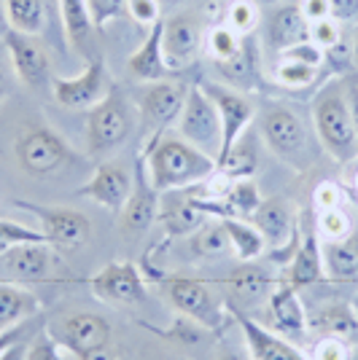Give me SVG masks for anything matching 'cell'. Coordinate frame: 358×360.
Masks as SVG:
<instances>
[{
    "label": "cell",
    "instance_id": "c3c4849f",
    "mask_svg": "<svg viewBox=\"0 0 358 360\" xmlns=\"http://www.w3.org/2000/svg\"><path fill=\"white\" fill-rule=\"evenodd\" d=\"M299 8H302L304 19L313 25V22L334 16V0H299Z\"/></svg>",
    "mask_w": 358,
    "mask_h": 360
},
{
    "label": "cell",
    "instance_id": "7dc6e473",
    "mask_svg": "<svg viewBox=\"0 0 358 360\" xmlns=\"http://www.w3.org/2000/svg\"><path fill=\"white\" fill-rule=\"evenodd\" d=\"M14 81H16V70L11 65V57H8V49L0 38V103L14 91Z\"/></svg>",
    "mask_w": 358,
    "mask_h": 360
},
{
    "label": "cell",
    "instance_id": "e575fe53",
    "mask_svg": "<svg viewBox=\"0 0 358 360\" xmlns=\"http://www.w3.org/2000/svg\"><path fill=\"white\" fill-rule=\"evenodd\" d=\"M232 250V242L221 221L216 224H202L192 237V253L197 258H221Z\"/></svg>",
    "mask_w": 358,
    "mask_h": 360
},
{
    "label": "cell",
    "instance_id": "ba28073f",
    "mask_svg": "<svg viewBox=\"0 0 358 360\" xmlns=\"http://www.w3.org/2000/svg\"><path fill=\"white\" fill-rule=\"evenodd\" d=\"M11 205L16 210L35 215L46 242L57 250H75L92 240V221L81 210L57 207V205H35V202H25V199H14Z\"/></svg>",
    "mask_w": 358,
    "mask_h": 360
},
{
    "label": "cell",
    "instance_id": "bcb514c9",
    "mask_svg": "<svg viewBox=\"0 0 358 360\" xmlns=\"http://www.w3.org/2000/svg\"><path fill=\"white\" fill-rule=\"evenodd\" d=\"M87 3H90L92 19L97 27L108 25L111 19H116L127 8V0H87Z\"/></svg>",
    "mask_w": 358,
    "mask_h": 360
},
{
    "label": "cell",
    "instance_id": "f5cc1de1",
    "mask_svg": "<svg viewBox=\"0 0 358 360\" xmlns=\"http://www.w3.org/2000/svg\"><path fill=\"white\" fill-rule=\"evenodd\" d=\"M345 84H347V105H350L353 124H356V132H358V78L356 81H345Z\"/></svg>",
    "mask_w": 358,
    "mask_h": 360
},
{
    "label": "cell",
    "instance_id": "ee69618b",
    "mask_svg": "<svg viewBox=\"0 0 358 360\" xmlns=\"http://www.w3.org/2000/svg\"><path fill=\"white\" fill-rule=\"evenodd\" d=\"M313 207L315 212H326L334 207H345V191L340 183L334 180H321L313 191Z\"/></svg>",
    "mask_w": 358,
    "mask_h": 360
},
{
    "label": "cell",
    "instance_id": "484cf974",
    "mask_svg": "<svg viewBox=\"0 0 358 360\" xmlns=\"http://www.w3.org/2000/svg\"><path fill=\"white\" fill-rule=\"evenodd\" d=\"M162 22L159 19L154 27L149 30L146 41L135 49L127 60V68L130 73L143 81V84H154V81H164L170 68H167V60H164V51H162Z\"/></svg>",
    "mask_w": 358,
    "mask_h": 360
},
{
    "label": "cell",
    "instance_id": "db71d44e",
    "mask_svg": "<svg viewBox=\"0 0 358 360\" xmlns=\"http://www.w3.org/2000/svg\"><path fill=\"white\" fill-rule=\"evenodd\" d=\"M84 360H119V358L113 355V349H111V347H105V349H97V352H92L90 358H84Z\"/></svg>",
    "mask_w": 358,
    "mask_h": 360
},
{
    "label": "cell",
    "instance_id": "4316f807",
    "mask_svg": "<svg viewBox=\"0 0 358 360\" xmlns=\"http://www.w3.org/2000/svg\"><path fill=\"white\" fill-rule=\"evenodd\" d=\"M57 8L62 16V27L65 35L81 57L92 60V46H94V32L97 25L92 19L90 3L87 0H57Z\"/></svg>",
    "mask_w": 358,
    "mask_h": 360
},
{
    "label": "cell",
    "instance_id": "f546056e",
    "mask_svg": "<svg viewBox=\"0 0 358 360\" xmlns=\"http://www.w3.org/2000/svg\"><path fill=\"white\" fill-rule=\"evenodd\" d=\"M323 269L328 280H356L358 277V229L334 242H321Z\"/></svg>",
    "mask_w": 358,
    "mask_h": 360
},
{
    "label": "cell",
    "instance_id": "9a60e30c",
    "mask_svg": "<svg viewBox=\"0 0 358 360\" xmlns=\"http://www.w3.org/2000/svg\"><path fill=\"white\" fill-rule=\"evenodd\" d=\"M202 86L210 94L221 119V153H218V162H221L245 135L248 124L254 119V103L235 86H224V84H202Z\"/></svg>",
    "mask_w": 358,
    "mask_h": 360
},
{
    "label": "cell",
    "instance_id": "277c9868",
    "mask_svg": "<svg viewBox=\"0 0 358 360\" xmlns=\"http://www.w3.org/2000/svg\"><path fill=\"white\" fill-rule=\"evenodd\" d=\"M164 293H167L170 304L175 307V312L186 317L189 323H195L197 328L213 330V333H221L226 328L229 309L205 280L175 274L164 283Z\"/></svg>",
    "mask_w": 358,
    "mask_h": 360
},
{
    "label": "cell",
    "instance_id": "5b68a950",
    "mask_svg": "<svg viewBox=\"0 0 358 360\" xmlns=\"http://www.w3.org/2000/svg\"><path fill=\"white\" fill-rule=\"evenodd\" d=\"M132 127L135 116L130 103L121 97L119 89H111L105 100L87 110V150H90V156H105V153L116 150L132 135Z\"/></svg>",
    "mask_w": 358,
    "mask_h": 360
},
{
    "label": "cell",
    "instance_id": "7c38bea8",
    "mask_svg": "<svg viewBox=\"0 0 358 360\" xmlns=\"http://www.w3.org/2000/svg\"><path fill=\"white\" fill-rule=\"evenodd\" d=\"M90 290L100 301L116 307H137L149 301L146 280L132 261H111L87 280Z\"/></svg>",
    "mask_w": 358,
    "mask_h": 360
},
{
    "label": "cell",
    "instance_id": "9f6ffc18",
    "mask_svg": "<svg viewBox=\"0 0 358 360\" xmlns=\"http://www.w3.org/2000/svg\"><path fill=\"white\" fill-rule=\"evenodd\" d=\"M256 6L261 8V6H269V8H275V6H280V3H285V0H254Z\"/></svg>",
    "mask_w": 358,
    "mask_h": 360
},
{
    "label": "cell",
    "instance_id": "52a82bcc",
    "mask_svg": "<svg viewBox=\"0 0 358 360\" xmlns=\"http://www.w3.org/2000/svg\"><path fill=\"white\" fill-rule=\"evenodd\" d=\"M261 137L275 156L294 167H304L310 162V148H307V127L299 113H294L288 105L264 108L261 113Z\"/></svg>",
    "mask_w": 358,
    "mask_h": 360
},
{
    "label": "cell",
    "instance_id": "681fc988",
    "mask_svg": "<svg viewBox=\"0 0 358 360\" xmlns=\"http://www.w3.org/2000/svg\"><path fill=\"white\" fill-rule=\"evenodd\" d=\"M30 330H27V323H22V326H16V328H8V330H0V355L8 349V347L19 342L22 336H27Z\"/></svg>",
    "mask_w": 358,
    "mask_h": 360
},
{
    "label": "cell",
    "instance_id": "816d5d0a",
    "mask_svg": "<svg viewBox=\"0 0 358 360\" xmlns=\"http://www.w3.org/2000/svg\"><path fill=\"white\" fill-rule=\"evenodd\" d=\"M358 14V0H334V16L342 22Z\"/></svg>",
    "mask_w": 358,
    "mask_h": 360
},
{
    "label": "cell",
    "instance_id": "91938a15",
    "mask_svg": "<svg viewBox=\"0 0 358 360\" xmlns=\"http://www.w3.org/2000/svg\"><path fill=\"white\" fill-rule=\"evenodd\" d=\"M162 3H170V6H178V3H186V0H159V6Z\"/></svg>",
    "mask_w": 358,
    "mask_h": 360
},
{
    "label": "cell",
    "instance_id": "8d00e7d4",
    "mask_svg": "<svg viewBox=\"0 0 358 360\" xmlns=\"http://www.w3.org/2000/svg\"><path fill=\"white\" fill-rule=\"evenodd\" d=\"M224 25H229L242 38L254 35V30L261 25V8L256 6L254 0H229Z\"/></svg>",
    "mask_w": 358,
    "mask_h": 360
},
{
    "label": "cell",
    "instance_id": "74e56055",
    "mask_svg": "<svg viewBox=\"0 0 358 360\" xmlns=\"http://www.w3.org/2000/svg\"><path fill=\"white\" fill-rule=\"evenodd\" d=\"M256 167H259L256 156L251 153V148L240 140L237 146H235V148L229 150L224 159L216 165V169L229 180H245V178H251V175H254Z\"/></svg>",
    "mask_w": 358,
    "mask_h": 360
},
{
    "label": "cell",
    "instance_id": "836d02e7",
    "mask_svg": "<svg viewBox=\"0 0 358 360\" xmlns=\"http://www.w3.org/2000/svg\"><path fill=\"white\" fill-rule=\"evenodd\" d=\"M248 38V35H245ZM245 38L237 35V32L232 30L229 25H216V27H210L208 35H205V51H208V57L216 65H226V62L237 60L240 54H242V49H245Z\"/></svg>",
    "mask_w": 358,
    "mask_h": 360
},
{
    "label": "cell",
    "instance_id": "d4e9b609",
    "mask_svg": "<svg viewBox=\"0 0 358 360\" xmlns=\"http://www.w3.org/2000/svg\"><path fill=\"white\" fill-rule=\"evenodd\" d=\"M167 199L159 202V221H162L167 237H186L205 224V212L195 205L192 188L180 191H167Z\"/></svg>",
    "mask_w": 358,
    "mask_h": 360
},
{
    "label": "cell",
    "instance_id": "ffe728a7",
    "mask_svg": "<svg viewBox=\"0 0 358 360\" xmlns=\"http://www.w3.org/2000/svg\"><path fill=\"white\" fill-rule=\"evenodd\" d=\"M267 323L275 333H280L288 342H299L307 336L310 330V320L307 312L302 307L299 290L294 285H288L285 280H278L272 293L267 299Z\"/></svg>",
    "mask_w": 358,
    "mask_h": 360
},
{
    "label": "cell",
    "instance_id": "44dd1931",
    "mask_svg": "<svg viewBox=\"0 0 358 360\" xmlns=\"http://www.w3.org/2000/svg\"><path fill=\"white\" fill-rule=\"evenodd\" d=\"M229 317L242 330L248 352H251V360H307V355H302L288 339H283L280 333H275L272 328H264L248 312L229 309Z\"/></svg>",
    "mask_w": 358,
    "mask_h": 360
},
{
    "label": "cell",
    "instance_id": "9c48e42d",
    "mask_svg": "<svg viewBox=\"0 0 358 360\" xmlns=\"http://www.w3.org/2000/svg\"><path fill=\"white\" fill-rule=\"evenodd\" d=\"M186 91L178 81H154L146 86L143 97H140V127L146 135V148L154 146L159 137L178 121L183 103H186Z\"/></svg>",
    "mask_w": 358,
    "mask_h": 360
},
{
    "label": "cell",
    "instance_id": "3957f363",
    "mask_svg": "<svg viewBox=\"0 0 358 360\" xmlns=\"http://www.w3.org/2000/svg\"><path fill=\"white\" fill-rule=\"evenodd\" d=\"M14 153L19 167L30 178H51L54 172H60L78 159L75 150L70 148V143L46 124L25 127L16 137Z\"/></svg>",
    "mask_w": 358,
    "mask_h": 360
},
{
    "label": "cell",
    "instance_id": "1f68e13d",
    "mask_svg": "<svg viewBox=\"0 0 358 360\" xmlns=\"http://www.w3.org/2000/svg\"><path fill=\"white\" fill-rule=\"evenodd\" d=\"M46 11H49V6H46L44 0H3L6 25L11 30L25 32V35L44 32Z\"/></svg>",
    "mask_w": 358,
    "mask_h": 360
},
{
    "label": "cell",
    "instance_id": "7402d4cb",
    "mask_svg": "<svg viewBox=\"0 0 358 360\" xmlns=\"http://www.w3.org/2000/svg\"><path fill=\"white\" fill-rule=\"evenodd\" d=\"M254 226L264 234L267 245H272L275 250L288 248L291 242L299 240L302 234V224L297 221L294 207L285 202L283 196H272V199H261L259 210L251 215Z\"/></svg>",
    "mask_w": 358,
    "mask_h": 360
},
{
    "label": "cell",
    "instance_id": "6125c7cd",
    "mask_svg": "<svg viewBox=\"0 0 358 360\" xmlns=\"http://www.w3.org/2000/svg\"><path fill=\"white\" fill-rule=\"evenodd\" d=\"M356 202H358V172H356Z\"/></svg>",
    "mask_w": 358,
    "mask_h": 360
},
{
    "label": "cell",
    "instance_id": "7bdbcfd3",
    "mask_svg": "<svg viewBox=\"0 0 358 360\" xmlns=\"http://www.w3.org/2000/svg\"><path fill=\"white\" fill-rule=\"evenodd\" d=\"M310 41L323 51H331L342 44V22L337 16H328L310 25Z\"/></svg>",
    "mask_w": 358,
    "mask_h": 360
},
{
    "label": "cell",
    "instance_id": "f6af8a7d",
    "mask_svg": "<svg viewBox=\"0 0 358 360\" xmlns=\"http://www.w3.org/2000/svg\"><path fill=\"white\" fill-rule=\"evenodd\" d=\"M127 14L135 25L151 30L162 19V6H159V0H127Z\"/></svg>",
    "mask_w": 358,
    "mask_h": 360
},
{
    "label": "cell",
    "instance_id": "94428289",
    "mask_svg": "<svg viewBox=\"0 0 358 360\" xmlns=\"http://www.w3.org/2000/svg\"><path fill=\"white\" fill-rule=\"evenodd\" d=\"M353 309L358 312V293H356V299H353Z\"/></svg>",
    "mask_w": 358,
    "mask_h": 360
},
{
    "label": "cell",
    "instance_id": "680465c9",
    "mask_svg": "<svg viewBox=\"0 0 358 360\" xmlns=\"http://www.w3.org/2000/svg\"><path fill=\"white\" fill-rule=\"evenodd\" d=\"M8 25H6V14H3V0H0V35H3V30H6Z\"/></svg>",
    "mask_w": 358,
    "mask_h": 360
},
{
    "label": "cell",
    "instance_id": "603a6c76",
    "mask_svg": "<svg viewBox=\"0 0 358 360\" xmlns=\"http://www.w3.org/2000/svg\"><path fill=\"white\" fill-rule=\"evenodd\" d=\"M264 41L267 46H272L278 54L291 49L297 44H304L310 41V22L304 19L299 3H280L275 6L267 14V22H264Z\"/></svg>",
    "mask_w": 358,
    "mask_h": 360
},
{
    "label": "cell",
    "instance_id": "11a10c76",
    "mask_svg": "<svg viewBox=\"0 0 358 360\" xmlns=\"http://www.w3.org/2000/svg\"><path fill=\"white\" fill-rule=\"evenodd\" d=\"M350 60L358 68V27H356V35H353V44H350Z\"/></svg>",
    "mask_w": 358,
    "mask_h": 360
},
{
    "label": "cell",
    "instance_id": "f1b7e54d",
    "mask_svg": "<svg viewBox=\"0 0 358 360\" xmlns=\"http://www.w3.org/2000/svg\"><path fill=\"white\" fill-rule=\"evenodd\" d=\"M307 320H310V330H315L318 336H340V339L358 336V312L353 309V304L331 301L318 312L307 315Z\"/></svg>",
    "mask_w": 358,
    "mask_h": 360
},
{
    "label": "cell",
    "instance_id": "d6a6232c",
    "mask_svg": "<svg viewBox=\"0 0 358 360\" xmlns=\"http://www.w3.org/2000/svg\"><path fill=\"white\" fill-rule=\"evenodd\" d=\"M221 205H224V218H251L261 205L259 186L251 178L232 180Z\"/></svg>",
    "mask_w": 358,
    "mask_h": 360
},
{
    "label": "cell",
    "instance_id": "ac0fdd59",
    "mask_svg": "<svg viewBox=\"0 0 358 360\" xmlns=\"http://www.w3.org/2000/svg\"><path fill=\"white\" fill-rule=\"evenodd\" d=\"M130 191H132V169H127L121 162H100L92 178L75 194L90 196L100 207L119 215L130 199Z\"/></svg>",
    "mask_w": 358,
    "mask_h": 360
},
{
    "label": "cell",
    "instance_id": "8fae6325",
    "mask_svg": "<svg viewBox=\"0 0 358 360\" xmlns=\"http://www.w3.org/2000/svg\"><path fill=\"white\" fill-rule=\"evenodd\" d=\"M57 248L49 242H25L0 255V280L11 283H51L60 274Z\"/></svg>",
    "mask_w": 358,
    "mask_h": 360
},
{
    "label": "cell",
    "instance_id": "2e32d148",
    "mask_svg": "<svg viewBox=\"0 0 358 360\" xmlns=\"http://www.w3.org/2000/svg\"><path fill=\"white\" fill-rule=\"evenodd\" d=\"M3 44L8 49V57L16 70V78L30 86V89H44L46 84H51V65L46 57L44 46L35 41V35H25L19 30L6 27L3 30Z\"/></svg>",
    "mask_w": 358,
    "mask_h": 360
},
{
    "label": "cell",
    "instance_id": "d6986e66",
    "mask_svg": "<svg viewBox=\"0 0 358 360\" xmlns=\"http://www.w3.org/2000/svg\"><path fill=\"white\" fill-rule=\"evenodd\" d=\"M221 288L226 293V309L248 312L259 304H267L269 293L275 288V280L264 266H259L254 261H245L229 277L221 280Z\"/></svg>",
    "mask_w": 358,
    "mask_h": 360
},
{
    "label": "cell",
    "instance_id": "6da1fadb",
    "mask_svg": "<svg viewBox=\"0 0 358 360\" xmlns=\"http://www.w3.org/2000/svg\"><path fill=\"white\" fill-rule=\"evenodd\" d=\"M146 167H149L151 183L159 194L192 188L197 183L208 180L216 172V159L195 148L180 135L164 132L154 146L146 148Z\"/></svg>",
    "mask_w": 358,
    "mask_h": 360
},
{
    "label": "cell",
    "instance_id": "8992f818",
    "mask_svg": "<svg viewBox=\"0 0 358 360\" xmlns=\"http://www.w3.org/2000/svg\"><path fill=\"white\" fill-rule=\"evenodd\" d=\"M175 132L183 140H189L195 148H199L202 153H208L210 159L218 162L221 153V119L218 110L213 105L210 94L205 91L202 84L189 86L186 91V103L180 110L178 121H175Z\"/></svg>",
    "mask_w": 358,
    "mask_h": 360
},
{
    "label": "cell",
    "instance_id": "f35d334b",
    "mask_svg": "<svg viewBox=\"0 0 358 360\" xmlns=\"http://www.w3.org/2000/svg\"><path fill=\"white\" fill-rule=\"evenodd\" d=\"M315 231H318L321 242L342 240V237H347V234L353 231V221H350V215H347L345 207H334V210L318 212V218H315Z\"/></svg>",
    "mask_w": 358,
    "mask_h": 360
},
{
    "label": "cell",
    "instance_id": "30bf717a",
    "mask_svg": "<svg viewBox=\"0 0 358 360\" xmlns=\"http://www.w3.org/2000/svg\"><path fill=\"white\" fill-rule=\"evenodd\" d=\"M49 333L57 339V345L75 355L78 360L90 358L92 352L111 347V323L97 312H73V315L62 317L60 323L46 326Z\"/></svg>",
    "mask_w": 358,
    "mask_h": 360
},
{
    "label": "cell",
    "instance_id": "83f0119b",
    "mask_svg": "<svg viewBox=\"0 0 358 360\" xmlns=\"http://www.w3.org/2000/svg\"><path fill=\"white\" fill-rule=\"evenodd\" d=\"M41 301L25 285H16L11 280H0V330L16 328L38 315Z\"/></svg>",
    "mask_w": 358,
    "mask_h": 360
},
{
    "label": "cell",
    "instance_id": "be15d7a7",
    "mask_svg": "<svg viewBox=\"0 0 358 360\" xmlns=\"http://www.w3.org/2000/svg\"><path fill=\"white\" fill-rule=\"evenodd\" d=\"M46 6H54V3H57V0H44Z\"/></svg>",
    "mask_w": 358,
    "mask_h": 360
},
{
    "label": "cell",
    "instance_id": "f907efd6",
    "mask_svg": "<svg viewBox=\"0 0 358 360\" xmlns=\"http://www.w3.org/2000/svg\"><path fill=\"white\" fill-rule=\"evenodd\" d=\"M27 342H30V333H27V336H22L19 342H14V345L8 347V349L0 355V360H25V352H27Z\"/></svg>",
    "mask_w": 358,
    "mask_h": 360
},
{
    "label": "cell",
    "instance_id": "b9f144b4",
    "mask_svg": "<svg viewBox=\"0 0 358 360\" xmlns=\"http://www.w3.org/2000/svg\"><path fill=\"white\" fill-rule=\"evenodd\" d=\"M25 360H68V358H65V349L57 345V339L49 333V328H41L35 336H30Z\"/></svg>",
    "mask_w": 358,
    "mask_h": 360
},
{
    "label": "cell",
    "instance_id": "4fadbf2b",
    "mask_svg": "<svg viewBox=\"0 0 358 360\" xmlns=\"http://www.w3.org/2000/svg\"><path fill=\"white\" fill-rule=\"evenodd\" d=\"M113 89L111 75L105 70L103 57H92L84 68V73L73 78H51V94L62 108L70 110H90L100 100H105Z\"/></svg>",
    "mask_w": 358,
    "mask_h": 360
},
{
    "label": "cell",
    "instance_id": "ab89813d",
    "mask_svg": "<svg viewBox=\"0 0 358 360\" xmlns=\"http://www.w3.org/2000/svg\"><path fill=\"white\" fill-rule=\"evenodd\" d=\"M25 242H46L44 231H35L30 226L0 218V255L8 253L16 245H25Z\"/></svg>",
    "mask_w": 358,
    "mask_h": 360
},
{
    "label": "cell",
    "instance_id": "d590c367",
    "mask_svg": "<svg viewBox=\"0 0 358 360\" xmlns=\"http://www.w3.org/2000/svg\"><path fill=\"white\" fill-rule=\"evenodd\" d=\"M318 70H321V68H313V65H304V62L278 57V65H275V81H278L283 89H307V86H313L315 81H318Z\"/></svg>",
    "mask_w": 358,
    "mask_h": 360
},
{
    "label": "cell",
    "instance_id": "7a4b0ae2",
    "mask_svg": "<svg viewBox=\"0 0 358 360\" xmlns=\"http://www.w3.org/2000/svg\"><path fill=\"white\" fill-rule=\"evenodd\" d=\"M313 124L321 146L337 165L358 162V132L347 105V84L342 78L326 81L313 100Z\"/></svg>",
    "mask_w": 358,
    "mask_h": 360
},
{
    "label": "cell",
    "instance_id": "4dcf8cb0",
    "mask_svg": "<svg viewBox=\"0 0 358 360\" xmlns=\"http://www.w3.org/2000/svg\"><path fill=\"white\" fill-rule=\"evenodd\" d=\"M229 242H232V253L240 264L245 261H256L261 258L267 250V240L264 234L254 226V221H245V218H221Z\"/></svg>",
    "mask_w": 358,
    "mask_h": 360
},
{
    "label": "cell",
    "instance_id": "cb8c5ba5",
    "mask_svg": "<svg viewBox=\"0 0 358 360\" xmlns=\"http://www.w3.org/2000/svg\"><path fill=\"white\" fill-rule=\"evenodd\" d=\"M326 277V269H323V253H321V237L315 231V226L310 229H302V240H299V248L288 269H285V283L294 285L297 290L302 288H310L315 283H321Z\"/></svg>",
    "mask_w": 358,
    "mask_h": 360
},
{
    "label": "cell",
    "instance_id": "5bb4252c",
    "mask_svg": "<svg viewBox=\"0 0 358 360\" xmlns=\"http://www.w3.org/2000/svg\"><path fill=\"white\" fill-rule=\"evenodd\" d=\"M159 202H162V196L154 188L149 167H146V156L140 153L132 169V191H130V199H127L124 210L119 212L121 231L130 234V237L146 234L154 226V221L159 218Z\"/></svg>",
    "mask_w": 358,
    "mask_h": 360
},
{
    "label": "cell",
    "instance_id": "6f0895ef",
    "mask_svg": "<svg viewBox=\"0 0 358 360\" xmlns=\"http://www.w3.org/2000/svg\"><path fill=\"white\" fill-rule=\"evenodd\" d=\"M218 360H248V358H242V355H237V352H224Z\"/></svg>",
    "mask_w": 358,
    "mask_h": 360
},
{
    "label": "cell",
    "instance_id": "e0dca14e",
    "mask_svg": "<svg viewBox=\"0 0 358 360\" xmlns=\"http://www.w3.org/2000/svg\"><path fill=\"white\" fill-rule=\"evenodd\" d=\"M202 41L205 38H202L199 19L189 11H178L162 22V51L170 70H180L189 62H195L202 49Z\"/></svg>",
    "mask_w": 358,
    "mask_h": 360
},
{
    "label": "cell",
    "instance_id": "60d3db41",
    "mask_svg": "<svg viewBox=\"0 0 358 360\" xmlns=\"http://www.w3.org/2000/svg\"><path fill=\"white\" fill-rule=\"evenodd\" d=\"M307 360H353V345L350 339L340 336H318L310 347Z\"/></svg>",
    "mask_w": 358,
    "mask_h": 360
}]
</instances>
